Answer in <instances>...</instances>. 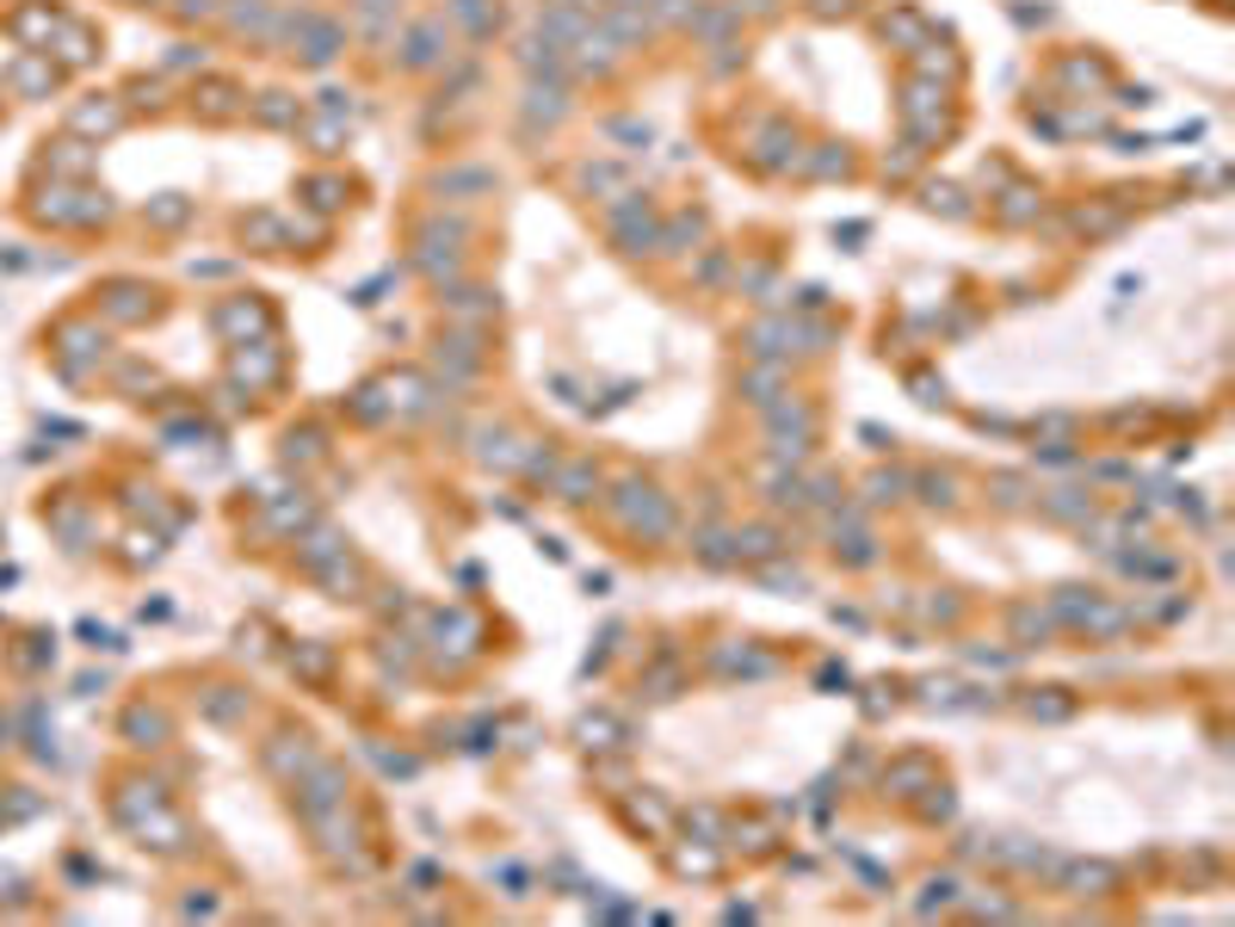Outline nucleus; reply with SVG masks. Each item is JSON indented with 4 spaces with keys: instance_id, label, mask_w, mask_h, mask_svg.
<instances>
[{
    "instance_id": "obj_22",
    "label": "nucleus",
    "mask_w": 1235,
    "mask_h": 927,
    "mask_svg": "<svg viewBox=\"0 0 1235 927\" xmlns=\"http://www.w3.org/2000/svg\"><path fill=\"white\" fill-rule=\"evenodd\" d=\"M476 458H482V464H494V470H513V464H519V439H513V434H482Z\"/></svg>"
},
{
    "instance_id": "obj_34",
    "label": "nucleus",
    "mask_w": 1235,
    "mask_h": 927,
    "mask_svg": "<svg viewBox=\"0 0 1235 927\" xmlns=\"http://www.w3.org/2000/svg\"><path fill=\"white\" fill-rule=\"evenodd\" d=\"M353 415H359V420H384V415H389V403H377V384H365V390H359Z\"/></svg>"
},
{
    "instance_id": "obj_12",
    "label": "nucleus",
    "mask_w": 1235,
    "mask_h": 927,
    "mask_svg": "<svg viewBox=\"0 0 1235 927\" xmlns=\"http://www.w3.org/2000/svg\"><path fill=\"white\" fill-rule=\"evenodd\" d=\"M346 7H353V31H359V38H371V44H384L402 0H346Z\"/></svg>"
},
{
    "instance_id": "obj_26",
    "label": "nucleus",
    "mask_w": 1235,
    "mask_h": 927,
    "mask_svg": "<svg viewBox=\"0 0 1235 927\" xmlns=\"http://www.w3.org/2000/svg\"><path fill=\"white\" fill-rule=\"evenodd\" d=\"M605 136H618V143H631V149H649V143H655V131H649L643 118H612V124H605Z\"/></svg>"
},
{
    "instance_id": "obj_9",
    "label": "nucleus",
    "mask_w": 1235,
    "mask_h": 927,
    "mask_svg": "<svg viewBox=\"0 0 1235 927\" xmlns=\"http://www.w3.org/2000/svg\"><path fill=\"white\" fill-rule=\"evenodd\" d=\"M439 309H446L451 322H489L494 316V297L482 285H463V278H439Z\"/></svg>"
},
{
    "instance_id": "obj_18",
    "label": "nucleus",
    "mask_w": 1235,
    "mask_h": 927,
    "mask_svg": "<svg viewBox=\"0 0 1235 927\" xmlns=\"http://www.w3.org/2000/svg\"><path fill=\"white\" fill-rule=\"evenodd\" d=\"M698 235H704V217H698V211H680L674 223H661V242L655 247H661V254H692V242H698Z\"/></svg>"
},
{
    "instance_id": "obj_25",
    "label": "nucleus",
    "mask_w": 1235,
    "mask_h": 927,
    "mask_svg": "<svg viewBox=\"0 0 1235 927\" xmlns=\"http://www.w3.org/2000/svg\"><path fill=\"white\" fill-rule=\"evenodd\" d=\"M698 557L704 563H742L735 557V532H698Z\"/></svg>"
},
{
    "instance_id": "obj_35",
    "label": "nucleus",
    "mask_w": 1235,
    "mask_h": 927,
    "mask_svg": "<svg viewBox=\"0 0 1235 927\" xmlns=\"http://www.w3.org/2000/svg\"><path fill=\"white\" fill-rule=\"evenodd\" d=\"M1112 878H1119L1112 866H1081V872H1069V884H1075V897L1088 890V884H1112Z\"/></svg>"
},
{
    "instance_id": "obj_24",
    "label": "nucleus",
    "mask_w": 1235,
    "mask_h": 927,
    "mask_svg": "<svg viewBox=\"0 0 1235 927\" xmlns=\"http://www.w3.org/2000/svg\"><path fill=\"white\" fill-rule=\"evenodd\" d=\"M908 482H915V477H902V470H877V477L865 482V501H902Z\"/></svg>"
},
{
    "instance_id": "obj_6",
    "label": "nucleus",
    "mask_w": 1235,
    "mask_h": 927,
    "mask_svg": "<svg viewBox=\"0 0 1235 927\" xmlns=\"http://www.w3.org/2000/svg\"><path fill=\"white\" fill-rule=\"evenodd\" d=\"M569 112H575V100H569V81H525V100H519V131H525V136L557 131Z\"/></svg>"
},
{
    "instance_id": "obj_7",
    "label": "nucleus",
    "mask_w": 1235,
    "mask_h": 927,
    "mask_svg": "<svg viewBox=\"0 0 1235 927\" xmlns=\"http://www.w3.org/2000/svg\"><path fill=\"white\" fill-rule=\"evenodd\" d=\"M340 804H346V773L328 767V761H316V767L297 780V811H303V823H316V816L340 811Z\"/></svg>"
},
{
    "instance_id": "obj_13",
    "label": "nucleus",
    "mask_w": 1235,
    "mask_h": 927,
    "mask_svg": "<svg viewBox=\"0 0 1235 927\" xmlns=\"http://www.w3.org/2000/svg\"><path fill=\"white\" fill-rule=\"evenodd\" d=\"M446 19L463 31V38H489L501 7H494V0H446Z\"/></svg>"
},
{
    "instance_id": "obj_23",
    "label": "nucleus",
    "mask_w": 1235,
    "mask_h": 927,
    "mask_svg": "<svg viewBox=\"0 0 1235 927\" xmlns=\"http://www.w3.org/2000/svg\"><path fill=\"white\" fill-rule=\"evenodd\" d=\"M853 161H847V143H816V155H809V167L804 174H816V180H834V174H847Z\"/></svg>"
},
{
    "instance_id": "obj_16",
    "label": "nucleus",
    "mask_w": 1235,
    "mask_h": 927,
    "mask_svg": "<svg viewBox=\"0 0 1235 927\" xmlns=\"http://www.w3.org/2000/svg\"><path fill=\"white\" fill-rule=\"evenodd\" d=\"M766 501H773V513H785V508L790 513H809V482L797 477V470H785V464H778V477L766 482Z\"/></svg>"
},
{
    "instance_id": "obj_19",
    "label": "nucleus",
    "mask_w": 1235,
    "mask_h": 927,
    "mask_svg": "<svg viewBox=\"0 0 1235 927\" xmlns=\"http://www.w3.org/2000/svg\"><path fill=\"white\" fill-rule=\"evenodd\" d=\"M785 551V538L773 532V526H747V532H735V557L742 563H766V557Z\"/></svg>"
},
{
    "instance_id": "obj_5",
    "label": "nucleus",
    "mask_w": 1235,
    "mask_h": 927,
    "mask_svg": "<svg viewBox=\"0 0 1235 927\" xmlns=\"http://www.w3.org/2000/svg\"><path fill=\"white\" fill-rule=\"evenodd\" d=\"M340 50H346V26H340V19L309 13V7H303L297 31H290V57H297V62H309V69H328V62L340 57Z\"/></svg>"
},
{
    "instance_id": "obj_8",
    "label": "nucleus",
    "mask_w": 1235,
    "mask_h": 927,
    "mask_svg": "<svg viewBox=\"0 0 1235 927\" xmlns=\"http://www.w3.org/2000/svg\"><path fill=\"white\" fill-rule=\"evenodd\" d=\"M588 26H593V13L575 7V0H544V7H538V38H550L557 50H569Z\"/></svg>"
},
{
    "instance_id": "obj_3",
    "label": "nucleus",
    "mask_w": 1235,
    "mask_h": 927,
    "mask_svg": "<svg viewBox=\"0 0 1235 927\" xmlns=\"http://www.w3.org/2000/svg\"><path fill=\"white\" fill-rule=\"evenodd\" d=\"M618 520L643 538H667L674 532V495H661L655 482H618Z\"/></svg>"
},
{
    "instance_id": "obj_33",
    "label": "nucleus",
    "mask_w": 1235,
    "mask_h": 927,
    "mask_svg": "<svg viewBox=\"0 0 1235 927\" xmlns=\"http://www.w3.org/2000/svg\"><path fill=\"white\" fill-rule=\"evenodd\" d=\"M958 198H963L958 186H927V204H933V211H946V217H963V204H958Z\"/></svg>"
},
{
    "instance_id": "obj_30",
    "label": "nucleus",
    "mask_w": 1235,
    "mask_h": 927,
    "mask_svg": "<svg viewBox=\"0 0 1235 927\" xmlns=\"http://www.w3.org/2000/svg\"><path fill=\"white\" fill-rule=\"evenodd\" d=\"M915 489H920V501H933V508H951V501H958V482L951 477H920Z\"/></svg>"
},
{
    "instance_id": "obj_14",
    "label": "nucleus",
    "mask_w": 1235,
    "mask_h": 927,
    "mask_svg": "<svg viewBox=\"0 0 1235 927\" xmlns=\"http://www.w3.org/2000/svg\"><path fill=\"white\" fill-rule=\"evenodd\" d=\"M550 489H557V501H588V495H600V470L593 464H562V470H550Z\"/></svg>"
},
{
    "instance_id": "obj_10",
    "label": "nucleus",
    "mask_w": 1235,
    "mask_h": 927,
    "mask_svg": "<svg viewBox=\"0 0 1235 927\" xmlns=\"http://www.w3.org/2000/svg\"><path fill=\"white\" fill-rule=\"evenodd\" d=\"M513 62L532 74V81H569V50H557L550 38H538V31L513 44Z\"/></svg>"
},
{
    "instance_id": "obj_31",
    "label": "nucleus",
    "mask_w": 1235,
    "mask_h": 927,
    "mask_svg": "<svg viewBox=\"0 0 1235 927\" xmlns=\"http://www.w3.org/2000/svg\"><path fill=\"white\" fill-rule=\"evenodd\" d=\"M1013 631H1020L1025 643H1032V638L1044 643L1050 638V619H1044V612H1032V607H1020V612H1013Z\"/></svg>"
},
{
    "instance_id": "obj_38",
    "label": "nucleus",
    "mask_w": 1235,
    "mask_h": 927,
    "mask_svg": "<svg viewBox=\"0 0 1235 927\" xmlns=\"http://www.w3.org/2000/svg\"><path fill=\"white\" fill-rule=\"evenodd\" d=\"M747 13H761V19H773V13H778V0H747Z\"/></svg>"
},
{
    "instance_id": "obj_28",
    "label": "nucleus",
    "mask_w": 1235,
    "mask_h": 927,
    "mask_svg": "<svg viewBox=\"0 0 1235 927\" xmlns=\"http://www.w3.org/2000/svg\"><path fill=\"white\" fill-rule=\"evenodd\" d=\"M259 118H266V124H303V112H297L290 93H266V100H259Z\"/></svg>"
},
{
    "instance_id": "obj_29",
    "label": "nucleus",
    "mask_w": 1235,
    "mask_h": 927,
    "mask_svg": "<svg viewBox=\"0 0 1235 927\" xmlns=\"http://www.w3.org/2000/svg\"><path fill=\"white\" fill-rule=\"evenodd\" d=\"M303 192H309V204H316V211H340V204H346V186H340V180H309Z\"/></svg>"
},
{
    "instance_id": "obj_15",
    "label": "nucleus",
    "mask_w": 1235,
    "mask_h": 927,
    "mask_svg": "<svg viewBox=\"0 0 1235 927\" xmlns=\"http://www.w3.org/2000/svg\"><path fill=\"white\" fill-rule=\"evenodd\" d=\"M432 192H446V198H476V192H494V174L489 167H446V174H432Z\"/></svg>"
},
{
    "instance_id": "obj_1",
    "label": "nucleus",
    "mask_w": 1235,
    "mask_h": 927,
    "mask_svg": "<svg viewBox=\"0 0 1235 927\" xmlns=\"http://www.w3.org/2000/svg\"><path fill=\"white\" fill-rule=\"evenodd\" d=\"M816 451V408L804 396H778L766 403V458L773 464H804Z\"/></svg>"
},
{
    "instance_id": "obj_17",
    "label": "nucleus",
    "mask_w": 1235,
    "mask_h": 927,
    "mask_svg": "<svg viewBox=\"0 0 1235 927\" xmlns=\"http://www.w3.org/2000/svg\"><path fill=\"white\" fill-rule=\"evenodd\" d=\"M778 384H785V365H778V359H773V365H747V371L735 377V390H742L747 403H761V408H766V403H778V396H773Z\"/></svg>"
},
{
    "instance_id": "obj_11",
    "label": "nucleus",
    "mask_w": 1235,
    "mask_h": 927,
    "mask_svg": "<svg viewBox=\"0 0 1235 927\" xmlns=\"http://www.w3.org/2000/svg\"><path fill=\"white\" fill-rule=\"evenodd\" d=\"M482 371V347H476V334H439V377L446 384H470V377Z\"/></svg>"
},
{
    "instance_id": "obj_36",
    "label": "nucleus",
    "mask_w": 1235,
    "mask_h": 927,
    "mask_svg": "<svg viewBox=\"0 0 1235 927\" xmlns=\"http://www.w3.org/2000/svg\"><path fill=\"white\" fill-rule=\"evenodd\" d=\"M674 866H680V872H698V878H711V872H717V854H680Z\"/></svg>"
},
{
    "instance_id": "obj_2",
    "label": "nucleus",
    "mask_w": 1235,
    "mask_h": 927,
    "mask_svg": "<svg viewBox=\"0 0 1235 927\" xmlns=\"http://www.w3.org/2000/svg\"><path fill=\"white\" fill-rule=\"evenodd\" d=\"M458 31H451V19L446 13H427V19H415V26L402 31V69L408 74H439V69H451V57H458Z\"/></svg>"
},
{
    "instance_id": "obj_37",
    "label": "nucleus",
    "mask_w": 1235,
    "mask_h": 927,
    "mask_svg": "<svg viewBox=\"0 0 1235 927\" xmlns=\"http://www.w3.org/2000/svg\"><path fill=\"white\" fill-rule=\"evenodd\" d=\"M853 7H859V0H809V13H816V19H840V13H853Z\"/></svg>"
},
{
    "instance_id": "obj_21",
    "label": "nucleus",
    "mask_w": 1235,
    "mask_h": 927,
    "mask_svg": "<svg viewBox=\"0 0 1235 927\" xmlns=\"http://www.w3.org/2000/svg\"><path fill=\"white\" fill-rule=\"evenodd\" d=\"M1044 513H1050V520H1081V526H1088L1093 501H1088V495H1075V489H1057V495H1044Z\"/></svg>"
},
{
    "instance_id": "obj_32",
    "label": "nucleus",
    "mask_w": 1235,
    "mask_h": 927,
    "mask_svg": "<svg viewBox=\"0 0 1235 927\" xmlns=\"http://www.w3.org/2000/svg\"><path fill=\"white\" fill-rule=\"evenodd\" d=\"M605 736H618L612 717H581V742H588V748H612Z\"/></svg>"
},
{
    "instance_id": "obj_20",
    "label": "nucleus",
    "mask_w": 1235,
    "mask_h": 927,
    "mask_svg": "<svg viewBox=\"0 0 1235 927\" xmlns=\"http://www.w3.org/2000/svg\"><path fill=\"white\" fill-rule=\"evenodd\" d=\"M575 180H581V192H612V198H618V192H631V186H624V167H618V161H581Z\"/></svg>"
},
{
    "instance_id": "obj_27",
    "label": "nucleus",
    "mask_w": 1235,
    "mask_h": 927,
    "mask_svg": "<svg viewBox=\"0 0 1235 927\" xmlns=\"http://www.w3.org/2000/svg\"><path fill=\"white\" fill-rule=\"evenodd\" d=\"M920 31H927V19L920 13H896V19H884V44H920Z\"/></svg>"
},
{
    "instance_id": "obj_4",
    "label": "nucleus",
    "mask_w": 1235,
    "mask_h": 927,
    "mask_svg": "<svg viewBox=\"0 0 1235 927\" xmlns=\"http://www.w3.org/2000/svg\"><path fill=\"white\" fill-rule=\"evenodd\" d=\"M605 230H612V242L624 247V254H649V247L661 242V217H655V204H649L643 192H618L612 211H605Z\"/></svg>"
}]
</instances>
